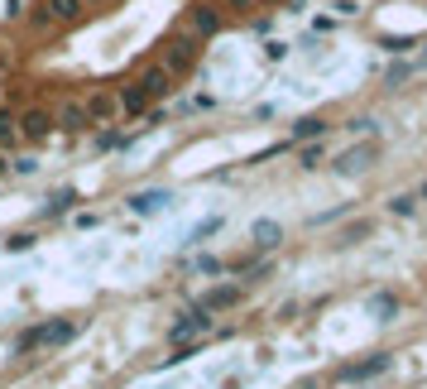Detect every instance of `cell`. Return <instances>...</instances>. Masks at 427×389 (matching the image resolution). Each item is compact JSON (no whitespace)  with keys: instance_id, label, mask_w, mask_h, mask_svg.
Wrapping results in <instances>:
<instances>
[{"instance_id":"cell-9","label":"cell","mask_w":427,"mask_h":389,"mask_svg":"<svg viewBox=\"0 0 427 389\" xmlns=\"http://www.w3.org/2000/svg\"><path fill=\"white\" fill-rule=\"evenodd\" d=\"M192 29H197V34H216V29H221V15H216L212 5H192Z\"/></svg>"},{"instance_id":"cell-15","label":"cell","mask_w":427,"mask_h":389,"mask_svg":"<svg viewBox=\"0 0 427 389\" xmlns=\"http://www.w3.org/2000/svg\"><path fill=\"white\" fill-rule=\"evenodd\" d=\"M72 202H77V197H72L68 188H63V193H53V197H49V207H44V212H49V217H58V212H68Z\"/></svg>"},{"instance_id":"cell-5","label":"cell","mask_w":427,"mask_h":389,"mask_svg":"<svg viewBox=\"0 0 427 389\" xmlns=\"http://www.w3.org/2000/svg\"><path fill=\"white\" fill-rule=\"evenodd\" d=\"M236 303H241V288H236V283H226V288H212V293L202 298V307H197V312H207V317H212V312H221V307H236Z\"/></svg>"},{"instance_id":"cell-2","label":"cell","mask_w":427,"mask_h":389,"mask_svg":"<svg viewBox=\"0 0 427 389\" xmlns=\"http://www.w3.org/2000/svg\"><path fill=\"white\" fill-rule=\"evenodd\" d=\"M115 111H120V101H115L110 91H91V96H87V106H82L87 125H101V120H110Z\"/></svg>"},{"instance_id":"cell-13","label":"cell","mask_w":427,"mask_h":389,"mask_svg":"<svg viewBox=\"0 0 427 389\" xmlns=\"http://www.w3.org/2000/svg\"><path fill=\"white\" fill-rule=\"evenodd\" d=\"M115 101H120V111H125V115H139V111H144V106H149V101H144V96H139L134 87H130V91H120Z\"/></svg>"},{"instance_id":"cell-10","label":"cell","mask_w":427,"mask_h":389,"mask_svg":"<svg viewBox=\"0 0 427 389\" xmlns=\"http://www.w3.org/2000/svg\"><path fill=\"white\" fill-rule=\"evenodd\" d=\"M163 202H168V193H159V188H154V193H139V197H130V212L149 217V212H159Z\"/></svg>"},{"instance_id":"cell-7","label":"cell","mask_w":427,"mask_h":389,"mask_svg":"<svg viewBox=\"0 0 427 389\" xmlns=\"http://www.w3.org/2000/svg\"><path fill=\"white\" fill-rule=\"evenodd\" d=\"M207 327H212V317H207V312H192V317H183V322L168 327V341H187V336L207 332Z\"/></svg>"},{"instance_id":"cell-6","label":"cell","mask_w":427,"mask_h":389,"mask_svg":"<svg viewBox=\"0 0 427 389\" xmlns=\"http://www.w3.org/2000/svg\"><path fill=\"white\" fill-rule=\"evenodd\" d=\"M39 10H44V20L68 25V20H77L82 15V0H39Z\"/></svg>"},{"instance_id":"cell-17","label":"cell","mask_w":427,"mask_h":389,"mask_svg":"<svg viewBox=\"0 0 427 389\" xmlns=\"http://www.w3.org/2000/svg\"><path fill=\"white\" fill-rule=\"evenodd\" d=\"M293 135H298V139H312V135L321 139V135H326V120H302V125H298Z\"/></svg>"},{"instance_id":"cell-21","label":"cell","mask_w":427,"mask_h":389,"mask_svg":"<svg viewBox=\"0 0 427 389\" xmlns=\"http://www.w3.org/2000/svg\"><path fill=\"white\" fill-rule=\"evenodd\" d=\"M423 197H427V183H423Z\"/></svg>"},{"instance_id":"cell-18","label":"cell","mask_w":427,"mask_h":389,"mask_svg":"<svg viewBox=\"0 0 427 389\" xmlns=\"http://www.w3.org/2000/svg\"><path fill=\"white\" fill-rule=\"evenodd\" d=\"M413 207H418V197H394V212L399 217H413Z\"/></svg>"},{"instance_id":"cell-11","label":"cell","mask_w":427,"mask_h":389,"mask_svg":"<svg viewBox=\"0 0 427 389\" xmlns=\"http://www.w3.org/2000/svg\"><path fill=\"white\" fill-rule=\"evenodd\" d=\"M379 370H389V356H374V361H360L346 370V380H374Z\"/></svg>"},{"instance_id":"cell-3","label":"cell","mask_w":427,"mask_h":389,"mask_svg":"<svg viewBox=\"0 0 427 389\" xmlns=\"http://www.w3.org/2000/svg\"><path fill=\"white\" fill-rule=\"evenodd\" d=\"M379 159V139H365V144H355L350 154H341V173H360V168H370Z\"/></svg>"},{"instance_id":"cell-1","label":"cell","mask_w":427,"mask_h":389,"mask_svg":"<svg viewBox=\"0 0 427 389\" xmlns=\"http://www.w3.org/2000/svg\"><path fill=\"white\" fill-rule=\"evenodd\" d=\"M197 53H202V49H197V39H173V44H168V53H163V72H168V77H183V72H192V68H197Z\"/></svg>"},{"instance_id":"cell-4","label":"cell","mask_w":427,"mask_h":389,"mask_svg":"<svg viewBox=\"0 0 427 389\" xmlns=\"http://www.w3.org/2000/svg\"><path fill=\"white\" fill-rule=\"evenodd\" d=\"M168 82H173V77H168L163 68H149V72H139V82H134V91H139L144 101H154V96H168Z\"/></svg>"},{"instance_id":"cell-14","label":"cell","mask_w":427,"mask_h":389,"mask_svg":"<svg viewBox=\"0 0 427 389\" xmlns=\"http://www.w3.org/2000/svg\"><path fill=\"white\" fill-rule=\"evenodd\" d=\"M15 139H20V120L10 111H0V144H15Z\"/></svg>"},{"instance_id":"cell-12","label":"cell","mask_w":427,"mask_h":389,"mask_svg":"<svg viewBox=\"0 0 427 389\" xmlns=\"http://www.w3.org/2000/svg\"><path fill=\"white\" fill-rule=\"evenodd\" d=\"M255 241H260V245H279V241H283V231H279V222H255Z\"/></svg>"},{"instance_id":"cell-20","label":"cell","mask_w":427,"mask_h":389,"mask_svg":"<svg viewBox=\"0 0 427 389\" xmlns=\"http://www.w3.org/2000/svg\"><path fill=\"white\" fill-rule=\"evenodd\" d=\"M231 5H236V10H245V5H250V0H231Z\"/></svg>"},{"instance_id":"cell-19","label":"cell","mask_w":427,"mask_h":389,"mask_svg":"<svg viewBox=\"0 0 427 389\" xmlns=\"http://www.w3.org/2000/svg\"><path fill=\"white\" fill-rule=\"evenodd\" d=\"M360 236H370V222H355V226H350V231H346V236H341V241H346V245H350V241H360Z\"/></svg>"},{"instance_id":"cell-8","label":"cell","mask_w":427,"mask_h":389,"mask_svg":"<svg viewBox=\"0 0 427 389\" xmlns=\"http://www.w3.org/2000/svg\"><path fill=\"white\" fill-rule=\"evenodd\" d=\"M49 130H53V115L49 111H29L25 120H20V135L25 139H49Z\"/></svg>"},{"instance_id":"cell-16","label":"cell","mask_w":427,"mask_h":389,"mask_svg":"<svg viewBox=\"0 0 427 389\" xmlns=\"http://www.w3.org/2000/svg\"><path fill=\"white\" fill-rule=\"evenodd\" d=\"M82 125H87L82 106H63V130H82Z\"/></svg>"}]
</instances>
